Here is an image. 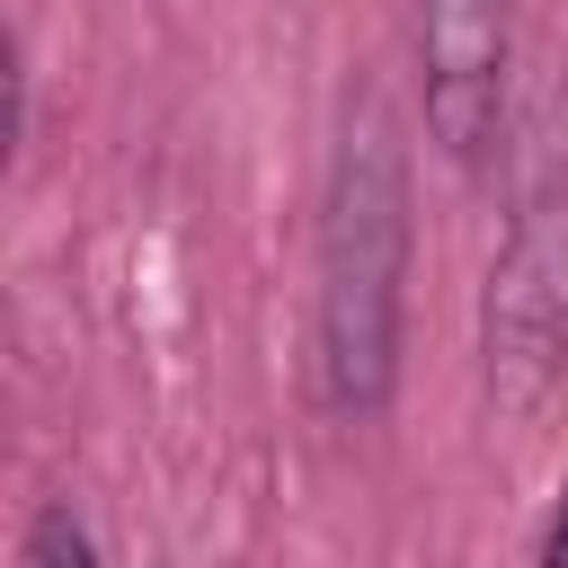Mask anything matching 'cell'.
<instances>
[{"mask_svg":"<svg viewBox=\"0 0 568 568\" xmlns=\"http://www.w3.org/2000/svg\"><path fill=\"white\" fill-rule=\"evenodd\" d=\"M541 568H568V506H559V524H550V550H541Z\"/></svg>","mask_w":568,"mask_h":568,"instance_id":"5b68a950","label":"cell"},{"mask_svg":"<svg viewBox=\"0 0 568 568\" xmlns=\"http://www.w3.org/2000/svg\"><path fill=\"white\" fill-rule=\"evenodd\" d=\"M506 36L515 0H417V53H426V124L453 160H479L497 133L506 89Z\"/></svg>","mask_w":568,"mask_h":568,"instance_id":"7a4b0ae2","label":"cell"},{"mask_svg":"<svg viewBox=\"0 0 568 568\" xmlns=\"http://www.w3.org/2000/svg\"><path fill=\"white\" fill-rule=\"evenodd\" d=\"M559 373V311H550V284H541V257L532 240L488 275V382L506 408H532Z\"/></svg>","mask_w":568,"mask_h":568,"instance_id":"3957f363","label":"cell"},{"mask_svg":"<svg viewBox=\"0 0 568 568\" xmlns=\"http://www.w3.org/2000/svg\"><path fill=\"white\" fill-rule=\"evenodd\" d=\"M399 284H408V151L382 98L346 115L320 222V364L337 417H373L399 373Z\"/></svg>","mask_w":568,"mask_h":568,"instance_id":"6da1fadb","label":"cell"},{"mask_svg":"<svg viewBox=\"0 0 568 568\" xmlns=\"http://www.w3.org/2000/svg\"><path fill=\"white\" fill-rule=\"evenodd\" d=\"M27 568H98V541L71 506H44L36 532H27Z\"/></svg>","mask_w":568,"mask_h":568,"instance_id":"277c9868","label":"cell"}]
</instances>
